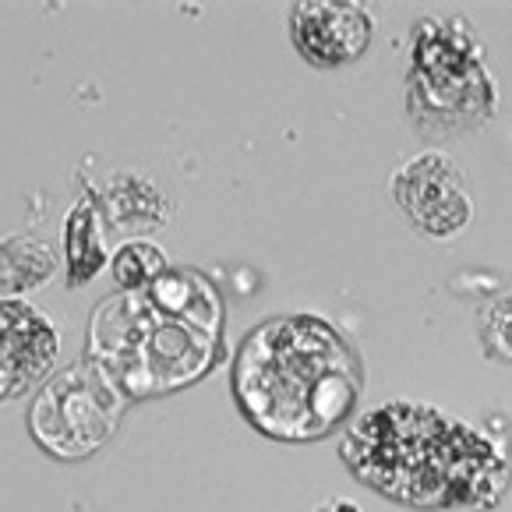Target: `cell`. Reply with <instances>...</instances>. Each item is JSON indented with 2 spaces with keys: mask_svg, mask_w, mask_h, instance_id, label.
<instances>
[{
  "mask_svg": "<svg viewBox=\"0 0 512 512\" xmlns=\"http://www.w3.org/2000/svg\"><path fill=\"white\" fill-rule=\"evenodd\" d=\"M343 460L357 481L414 509H491L512 477L502 445L414 400H389L357 417Z\"/></svg>",
  "mask_w": 512,
  "mask_h": 512,
  "instance_id": "1",
  "label": "cell"
},
{
  "mask_svg": "<svg viewBox=\"0 0 512 512\" xmlns=\"http://www.w3.org/2000/svg\"><path fill=\"white\" fill-rule=\"evenodd\" d=\"M361 396V361L318 315H279L244 336L234 357V400L255 431L311 442L336 428Z\"/></svg>",
  "mask_w": 512,
  "mask_h": 512,
  "instance_id": "2",
  "label": "cell"
},
{
  "mask_svg": "<svg viewBox=\"0 0 512 512\" xmlns=\"http://www.w3.org/2000/svg\"><path fill=\"white\" fill-rule=\"evenodd\" d=\"M223 304L191 269H166L142 290H124L96 311L89 357L124 396H163L191 385L219 354Z\"/></svg>",
  "mask_w": 512,
  "mask_h": 512,
  "instance_id": "3",
  "label": "cell"
},
{
  "mask_svg": "<svg viewBox=\"0 0 512 512\" xmlns=\"http://www.w3.org/2000/svg\"><path fill=\"white\" fill-rule=\"evenodd\" d=\"M498 106L477 32L463 15H424L410 32L407 113L424 135H460L491 121Z\"/></svg>",
  "mask_w": 512,
  "mask_h": 512,
  "instance_id": "4",
  "label": "cell"
},
{
  "mask_svg": "<svg viewBox=\"0 0 512 512\" xmlns=\"http://www.w3.org/2000/svg\"><path fill=\"white\" fill-rule=\"evenodd\" d=\"M124 392L96 368L71 364L39 389L29 410L32 438L57 460H85L117 431Z\"/></svg>",
  "mask_w": 512,
  "mask_h": 512,
  "instance_id": "5",
  "label": "cell"
},
{
  "mask_svg": "<svg viewBox=\"0 0 512 512\" xmlns=\"http://www.w3.org/2000/svg\"><path fill=\"white\" fill-rule=\"evenodd\" d=\"M392 198L410 223L428 237H456L470 223L467 174L442 149H424L392 174Z\"/></svg>",
  "mask_w": 512,
  "mask_h": 512,
  "instance_id": "6",
  "label": "cell"
},
{
  "mask_svg": "<svg viewBox=\"0 0 512 512\" xmlns=\"http://www.w3.org/2000/svg\"><path fill=\"white\" fill-rule=\"evenodd\" d=\"M290 36L315 68H343L364 57L375 18L354 0H304L290 11Z\"/></svg>",
  "mask_w": 512,
  "mask_h": 512,
  "instance_id": "7",
  "label": "cell"
},
{
  "mask_svg": "<svg viewBox=\"0 0 512 512\" xmlns=\"http://www.w3.org/2000/svg\"><path fill=\"white\" fill-rule=\"evenodd\" d=\"M57 361V329L22 301L0 297V400L29 392Z\"/></svg>",
  "mask_w": 512,
  "mask_h": 512,
  "instance_id": "8",
  "label": "cell"
},
{
  "mask_svg": "<svg viewBox=\"0 0 512 512\" xmlns=\"http://www.w3.org/2000/svg\"><path fill=\"white\" fill-rule=\"evenodd\" d=\"M57 262L43 241L32 237H8L0 241V294H25L53 276Z\"/></svg>",
  "mask_w": 512,
  "mask_h": 512,
  "instance_id": "9",
  "label": "cell"
},
{
  "mask_svg": "<svg viewBox=\"0 0 512 512\" xmlns=\"http://www.w3.org/2000/svg\"><path fill=\"white\" fill-rule=\"evenodd\" d=\"M103 241L96 234V212L89 205H78L68 219V265H71V276L68 283L71 287H82L85 279H92L103 265Z\"/></svg>",
  "mask_w": 512,
  "mask_h": 512,
  "instance_id": "10",
  "label": "cell"
},
{
  "mask_svg": "<svg viewBox=\"0 0 512 512\" xmlns=\"http://www.w3.org/2000/svg\"><path fill=\"white\" fill-rule=\"evenodd\" d=\"M166 272V255L149 241L124 244L113 258V276L121 283V290H142L149 283H156Z\"/></svg>",
  "mask_w": 512,
  "mask_h": 512,
  "instance_id": "11",
  "label": "cell"
},
{
  "mask_svg": "<svg viewBox=\"0 0 512 512\" xmlns=\"http://www.w3.org/2000/svg\"><path fill=\"white\" fill-rule=\"evenodd\" d=\"M484 347L498 361H512V294L498 297L484 318Z\"/></svg>",
  "mask_w": 512,
  "mask_h": 512,
  "instance_id": "12",
  "label": "cell"
}]
</instances>
